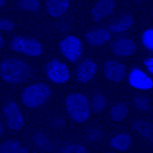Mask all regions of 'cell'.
<instances>
[{
	"label": "cell",
	"instance_id": "8fae6325",
	"mask_svg": "<svg viewBox=\"0 0 153 153\" xmlns=\"http://www.w3.org/2000/svg\"><path fill=\"white\" fill-rule=\"evenodd\" d=\"M97 71V64L92 60L85 59L79 64L77 69V79L81 83H85L92 79Z\"/></svg>",
	"mask_w": 153,
	"mask_h": 153
},
{
	"label": "cell",
	"instance_id": "6da1fadb",
	"mask_svg": "<svg viewBox=\"0 0 153 153\" xmlns=\"http://www.w3.org/2000/svg\"><path fill=\"white\" fill-rule=\"evenodd\" d=\"M0 74L8 83H17L27 79L30 75V69L23 61L16 59L4 60L0 65Z\"/></svg>",
	"mask_w": 153,
	"mask_h": 153
},
{
	"label": "cell",
	"instance_id": "44dd1931",
	"mask_svg": "<svg viewBox=\"0 0 153 153\" xmlns=\"http://www.w3.org/2000/svg\"><path fill=\"white\" fill-rule=\"evenodd\" d=\"M106 105V99L102 95L97 94L94 96L91 101V106L95 112H101L105 108Z\"/></svg>",
	"mask_w": 153,
	"mask_h": 153
},
{
	"label": "cell",
	"instance_id": "7402d4cb",
	"mask_svg": "<svg viewBox=\"0 0 153 153\" xmlns=\"http://www.w3.org/2000/svg\"><path fill=\"white\" fill-rule=\"evenodd\" d=\"M142 42L144 45L148 48V49L153 51V30L149 29L144 32L142 36Z\"/></svg>",
	"mask_w": 153,
	"mask_h": 153
},
{
	"label": "cell",
	"instance_id": "52a82bcc",
	"mask_svg": "<svg viewBox=\"0 0 153 153\" xmlns=\"http://www.w3.org/2000/svg\"><path fill=\"white\" fill-rule=\"evenodd\" d=\"M4 114L8 126L12 129H20L24 124L23 116L14 102H9L4 107Z\"/></svg>",
	"mask_w": 153,
	"mask_h": 153
},
{
	"label": "cell",
	"instance_id": "7c38bea8",
	"mask_svg": "<svg viewBox=\"0 0 153 153\" xmlns=\"http://www.w3.org/2000/svg\"><path fill=\"white\" fill-rule=\"evenodd\" d=\"M111 38V34L108 30L105 29H96V30L89 31L85 35V39L91 45L93 46H100L107 42H108Z\"/></svg>",
	"mask_w": 153,
	"mask_h": 153
},
{
	"label": "cell",
	"instance_id": "2e32d148",
	"mask_svg": "<svg viewBox=\"0 0 153 153\" xmlns=\"http://www.w3.org/2000/svg\"><path fill=\"white\" fill-rule=\"evenodd\" d=\"M134 20L131 15H123L119 19L114 21L109 26V29L114 32H123L128 30L133 25Z\"/></svg>",
	"mask_w": 153,
	"mask_h": 153
},
{
	"label": "cell",
	"instance_id": "d6986e66",
	"mask_svg": "<svg viewBox=\"0 0 153 153\" xmlns=\"http://www.w3.org/2000/svg\"><path fill=\"white\" fill-rule=\"evenodd\" d=\"M128 114V108L125 104L119 103L115 105L111 110V116L114 121H122Z\"/></svg>",
	"mask_w": 153,
	"mask_h": 153
},
{
	"label": "cell",
	"instance_id": "cb8c5ba5",
	"mask_svg": "<svg viewBox=\"0 0 153 153\" xmlns=\"http://www.w3.org/2000/svg\"><path fill=\"white\" fill-rule=\"evenodd\" d=\"M63 153H87L86 150L79 145H69L66 146Z\"/></svg>",
	"mask_w": 153,
	"mask_h": 153
},
{
	"label": "cell",
	"instance_id": "ffe728a7",
	"mask_svg": "<svg viewBox=\"0 0 153 153\" xmlns=\"http://www.w3.org/2000/svg\"><path fill=\"white\" fill-rule=\"evenodd\" d=\"M18 7L20 10L37 11L40 9L39 0H18Z\"/></svg>",
	"mask_w": 153,
	"mask_h": 153
},
{
	"label": "cell",
	"instance_id": "3957f363",
	"mask_svg": "<svg viewBox=\"0 0 153 153\" xmlns=\"http://www.w3.org/2000/svg\"><path fill=\"white\" fill-rule=\"evenodd\" d=\"M51 95L48 85L42 83L32 85L25 88L22 93V102L25 107L34 108L43 104Z\"/></svg>",
	"mask_w": 153,
	"mask_h": 153
},
{
	"label": "cell",
	"instance_id": "277c9868",
	"mask_svg": "<svg viewBox=\"0 0 153 153\" xmlns=\"http://www.w3.org/2000/svg\"><path fill=\"white\" fill-rule=\"evenodd\" d=\"M11 47L16 52H21L30 56H38L42 52V47L38 41L35 39H25L21 36H15Z\"/></svg>",
	"mask_w": 153,
	"mask_h": 153
},
{
	"label": "cell",
	"instance_id": "e0dca14e",
	"mask_svg": "<svg viewBox=\"0 0 153 153\" xmlns=\"http://www.w3.org/2000/svg\"><path fill=\"white\" fill-rule=\"evenodd\" d=\"M131 145V138L127 134H119L110 141V146L119 151H126Z\"/></svg>",
	"mask_w": 153,
	"mask_h": 153
},
{
	"label": "cell",
	"instance_id": "d4e9b609",
	"mask_svg": "<svg viewBox=\"0 0 153 153\" xmlns=\"http://www.w3.org/2000/svg\"><path fill=\"white\" fill-rule=\"evenodd\" d=\"M0 28L4 30H12L14 29V24L8 20H2L0 21Z\"/></svg>",
	"mask_w": 153,
	"mask_h": 153
},
{
	"label": "cell",
	"instance_id": "603a6c76",
	"mask_svg": "<svg viewBox=\"0 0 153 153\" xmlns=\"http://www.w3.org/2000/svg\"><path fill=\"white\" fill-rule=\"evenodd\" d=\"M134 104L140 111H147L149 109L148 100L144 97H137L134 99Z\"/></svg>",
	"mask_w": 153,
	"mask_h": 153
},
{
	"label": "cell",
	"instance_id": "9c48e42d",
	"mask_svg": "<svg viewBox=\"0 0 153 153\" xmlns=\"http://www.w3.org/2000/svg\"><path fill=\"white\" fill-rule=\"evenodd\" d=\"M130 85L139 89H151L153 87V81L140 69H134L129 74Z\"/></svg>",
	"mask_w": 153,
	"mask_h": 153
},
{
	"label": "cell",
	"instance_id": "484cf974",
	"mask_svg": "<svg viewBox=\"0 0 153 153\" xmlns=\"http://www.w3.org/2000/svg\"><path fill=\"white\" fill-rule=\"evenodd\" d=\"M145 64H146V66L148 69L149 71L153 74V59H148L145 62Z\"/></svg>",
	"mask_w": 153,
	"mask_h": 153
},
{
	"label": "cell",
	"instance_id": "5b68a950",
	"mask_svg": "<svg viewBox=\"0 0 153 153\" xmlns=\"http://www.w3.org/2000/svg\"><path fill=\"white\" fill-rule=\"evenodd\" d=\"M61 53L70 62H74L78 59L82 53L81 43L76 36H69L64 38L59 44Z\"/></svg>",
	"mask_w": 153,
	"mask_h": 153
},
{
	"label": "cell",
	"instance_id": "ba28073f",
	"mask_svg": "<svg viewBox=\"0 0 153 153\" xmlns=\"http://www.w3.org/2000/svg\"><path fill=\"white\" fill-rule=\"evenodd\" d=\"M115 7V0H99L91 10L94 20L98 21L108 16Z\"/></svg>",
	"mask_w": 153,
	"mask_h": 153
},
{
	"label": "cell",
	"instance_id": "83f0119b",
	"mask_svg": "<svg viewBox=\"0 0 153 153\" xmlns=\"http://www.w3.org/2000/svg\"><path fill=\"white\" fill-rule=\"evenodd\" d=\"M0 41H1V43H0V47L3 48V45H4V40H3V37L1 36L0 37Z\"/></svg>",
	"mask_w": 153,
	"mask_h": 153
},
{
	"label": "cell",
	"instance_id": "7a4b0ae2",
	"mask_svg": "<svg viewBox=\"0 0 153 153\" xmlns=\"http://www.w3.org/2000/svg\"><path fill=\"white\" fill-rule=\"evenodd\" d=\"M66 108L70 117L75 122L83 123L89 117V103L86 97L82 94L69 95L66 99Z\"/></svg>",
	"mask_w": 153,
	"mask_h": 153
},
{
	"label": "cell",
	"instance_id": "ac0fdd59",
	"mask_svg": "<svg viewBox=\"0 0 153 153\" xmlns=\"http://www.w3.org/2000/svg\"><path fill=\"white\" fill-rule=\"evenodd\" d=\"M0 153H28V150L15 140H7L1 144Z\"/></svg>",
	"mask_w": 153,
	"mask_h": 153
},
{
	"label": "cell",
	"instance_id": "8992f818",
	"mask_svg": "<svg viewBox=\"0 0 153 153\" xmlns=\"http://www.w3.org/2000/svg\"><path fill=\"white\" fill-rule=\"evenodd\" d=\"M46 73L48 77L55 83H64L69 78L67 66L59 60H53L47 65Z\"/></svg>",
	"mask_w": 153,
	"mask_h": 153
},
{
	"label": "cell",
	"instance_id": "5bb4252c",
	"mask_svg": "<svg viewBox=\"0 0 153 153\" xmlns=\"http://www.w3.org/2000/svg\"><path fill=\"white\" fill-rule=\"evenodd\" d=\"M69 0H46L47 10L53 17L64 15L68 10Z\"/></svg>",
	"mask_w": 153,
	"mask_h": 153
},
{
	"label": "cell",
	"instance_id": "30bf717a",
	"mask_svg": "<svg viewBox=\"0 0 153 153\" xmlns=\"http://www.w3.org/2000/svg\"><path fill=\"white\" fill-rule=\"evenodd\" d=\"M106 77L113 81H120L125 74V67L117 61H108L104 66Z\"/></svg>",
	"mask_w": 153,
	"mask_h": 153
},
{
	"label": "cell",
	"instance_id": "9a60e30c",
	"mask_svg": "<svg viewBox=\"0 0 153 153\" xmlns=\"http://www.w3.org/2000/svg\"><path fill=\"white\" fill-rule=\"evenodd\" d=\"M132 126L143 137L153 142V126L151 123L144 120H137L132 123Z\"/></svg>",
	"mask_w": 153,
	"mask_h": 153
},
{
	"label": "cell",
	"instance_id": "4316f807",
	"mask_svg": "<svg viewBox=\"0 0 153 153\" xmlns=\"http://www.w3.org/2000/svg\"><path fill=\"white\" fill-rule=\"evenodd\" d=\"M5 4V0H0V6L1 8H3Z\"/></svg>",
	"mask_w": 153,
	"mask_h": 153
},
{
	"label": "cell",
	"instance_id": "4fadbf2b",
	"mask_svg": "<svg viewBox=\"0 0 153 153\" xmlns=\"http://www.w3.org/2000/svg\"><path fill=\"white\" fill-rule=\"evenodd\" d=\"M114 53L119 56H130L135 52V45L131 40L121 38L114 42Z\"/></svg>",
	"mask_w": 153,
	"mask_h": 153
}]
</instances>
